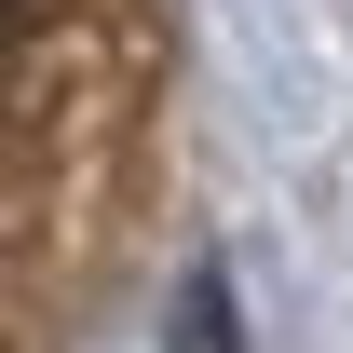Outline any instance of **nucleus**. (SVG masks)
Listing matches in <instances>:
<instances>
[{
    "label": "nucleus",
    "mask_w": 353,
    "mask_h": 353,
    "mask_svg": "<svg viewBox=\"0 0 353 353\" xmlns=\"http://www.w3.org/2000/svg\"><path fill=\"white\" fill-rule=\"evenodd\" d=\"M190 353H231V285H218V272L190 285Z\"/></svg>",
    "instance_id": "obj_1"
}]
</instances>
